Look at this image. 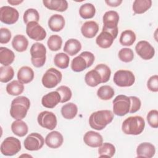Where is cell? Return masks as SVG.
I'll use <instances>...</instances> for the list:
<instances>
[{
    "label": "cell",
    "mask_w": 158,
    "mask_h": 158,
    "mask_svg": "<svg viewBox=\"0 0 158 158\" xmlns=\"http://www.w3.org/2000/svg\"><path fill=\"white\" fill-rule=\"evenodd\" d=\"M114 113L110 110H101L94 112L89 117V126L96 130H102L112 122Z\"/></svg>",
    "instance_id": "cell-1"
},
{
    "label": "cell",
    "mask_w": 158,
    "mask_h": 158,
    "mask_svg": "<svg viewBox=\"0 0 158 158\" xmlns=\"http://www.w3.org/2000/svg\"><path fill=\"white\" fill-rule=\"evenodd\" d=\"M30 107V99L23 96L14 99L10 104V114L15 120H22L27 114Z\"/></svg>",
    "instance_id": "cell-2"
},
{
    "label": "cell",
    "mask_w": 158,
    "mask_h": 158,
    "mask_svg": "<svg viewBox=\"0 0 158 158\" xmlns=\"http://www.w3.org/2000/svg\"><path fill=\"white\" fill-rule=\"evenodd\" d=\"M144 118L139 115L127 118L122 123V130L126 135H138L141 134L144 128Z\"/></svg>",
    "instance_id": "cell-3"
},
{
    "label": "cell",
    "mask_w": 158,
    "mask_h": 158,
    "mask_svg": "<svg viewBox=\"0 0 158 158\" xmlns=\"http://www.w3.org/2000/svg\"><path fill=\"white\" fill-rule=\"evenodd\" d=\"M94 59V56L92 52L83 51L73 59L71 62V69L75 72H82L93 65Z\"/></svg>",
    "instance_id": "cell-4"
},
{
    "label": "cell",
    "mask_w": 158,
    "mask_h": 158,
    "mask_svg": "<svg viewBox=\"0 0 158 158\" xmlns=\"http://www.w3.org/2000/svg\"><path fill=\"white\" fill-rule=\"evenodd\" d=\"M103 27L102 30L110 32L115 38L118 35V23L119 21L118 14L115 10H109L105 12L102 17Z\"/></svg>",
    "instance_id": "cell-5"
},
{
    "label": "cell",
    "mask_w": 158,
    "mask_h": 158,
    "mask_svg": "<svg viewBox=\"0 0 158 158\" xmlns=\"http://www.w3.org/2000/svg\"><path fill=\"white\" fill-rule=\"evenodd\" d=\"M31 62L33 65L36 68L43 67L46 59V49L44 44L35 43L30 48Z\"/></svg>",
    "instance_id": "cell-6"
},
{
    "label": "cell",
    "mask_w": 158,
    "mask_h": 158,
    "mask_svg": "<svg viewBox=\"0 0 158 158\" xmlns=\"http://www.w3.org/2000/svg\"><path fill=\"white\" fill-rule=\"evenodd\" d=\"M1 152L4 156H12L21 150V143L19 139L9 136L4 139L1 144Z\"/></svg>",
    "instance_id": "cell-7"
},
{
    "label": "cell",
    "mask_w": 158,
    "mask_h": 158,
    "mask_svg": "<svg viewBox=\"0 0 158 158\" xmlns=\"http://www.w3.org/2000/svg\"><path fill=\"white\" fill-rule=\"evenodd\" d=\"M113 113L118 116H123L130 111L131 102L130 98L125 95L117 96L113 100Z\"/></svg>",
    "instance_id": "cell-8"
},
{
    "label": "cell",
    "mask_w": 158,
    "mask_h": 158,
    "mask_svg": "<svg viewBox=\"0 0 158 158\" xmlns=\"http://www.w3.org/2000/svg\"><path fill=\"white\" fill-rule=\"evenodd\" d=\"M62 78V73L55 68H49L43 75L41 81L46 88H53L60 83Z\"/></svg>",
    "instance_id": "cell-9"
},
{
    "label": "cell",
    "mask_w": 158,
    "mask_h": 158,
    "mask_svg": "<svg viewBox=\"0 0 158 158\" xmlns=\"http://www.w3.org/2000/svg\"><path fill=\"white\" fill-rule=\"evenodd\" d=\"M114 83L120 87H128L132 86L135 81L133 73L127 70H118L114 75Z\"/></svg>",
    "instance_id": "cell-10"
},
{
    "label": "cell",
    "mask_w": 158,
    "mask_h": 158,
    "mask_svg": "<svg viewBox=\"0 0 158 158\" xmlns=\"http://www.w3.org/2000/svg\"><path fill=\"white\" fill-rule=\"evenodd\" d=\"M37 121L41 127L50 130H54L57 123L56 115L53 112L47 110L43 111L38 114Z\"/></svg>",
    "instance_id": "cell-11"
},
{
    "label": "cell",
    "mask_w": 158,
    "mask_h": 158,
    "mask_svg": "<svg viewBox=\"0 0 158 158\" xmlns=\"http://www.w3.org/2000/svg\"><path fill=\"white\" fill-rule=\"evenodd\" d=\"M24 147L28 151H38L42 148L44 144V138L38 133H31L25 139Z\"/></svg>",
    "instance_id": "cell-12"
},
{
    "label": "cell",
    "mask_w": 158,
    "mask_h": 158,
    "mask_svg": "<svg viewBox=\"0 0 158 158\" xmlns=\"http://www.w3.org/2000/svg\"><path fill=\"white\" fill-rule=\"evenodd\" d=\"M18 10L10 6H5L0 8V20L7 25L15 23L19 19Z\"/></svg>",
    "instance_id": "cell-13"
},
{
    "label": "cell",
    "mask_w": 158,
    "mask_h": 158,
    "mask_svg": "<svg viewBox=\"0 0 158 158\" xmlns=\"http://www.w3.org/2000/svg\"><path fill=\"white\" fill-rule=\"evenodd\" d=\"M26 33L30 38L35 41H42L46 37V30L38 22L28 23L26 26Z\"/></svg>",
    "instance_id": "cell-14"
},
{
    "label": "cell",
    "mask_w": 158,
    "mask_h": 158,
    "mask_svg": "<svg viewBox=\"0 0 158 158\" xmlns=\"http://www.w3.org/2000/svg\"><path fill=\"white\" fill-rule=\"evenodd\" d=\"M135 51L138 55L144 60L151 59L155 54V50L153 46L145 40L140 41L136 44Z\"/></svg>",
    "instance_id": "cell-15"
},
{
    "label": "cell",
    "mask_w": 158,
    "mask_h": 158,
    "mask_svg": "<svg viewBox=\"0 0 158 158\" xmlns=\"http://www.w3.org/2000/svg\"><path fill=\"white\" fill-rule=\"evenodd\" d=\"M84 143L91 148H99L103 143L102 136L94 131H87L83 136Z\"/></svg>",
    "instance_id": "cell-16"
},
{
    "label": "cell",
    "mask_w": 158,
    "mask_h": 158,
    "mask_svg": "<svg viewBox=\"0 0 158 158\" xmlns=\"http://www.w3.org/2000/svg\"><path fill=\"white\" fill-rule=\"evenodd\" d=\"M64 142L62 135L57 131L49 133L45 138V144L50 148L57 149L62 146Z\"/></svg>",
    "instance_id": "cell-17"
},
{
    "label": "cell",
    "mask_w": 158,
    "mask_h": 158,
    "mask_svg": "<svg viewBox=\"0 0 158 158\" xmlns=\"http://www.w3.org/2000/svg\"><path fill=\"white\" fill-rule=\"evenodd\" d=\"M60 94L57 91H54L43 96L41 99V104L44 107L52 109L60 102Z\"/></svg>",
    "instance_id": "cell-18"
},
{
    "label": "cell",
    "mask_w": 158,
    "mask_h": 158,
    "mask_svg": "<svg viewBox=\"0 0 158 158\" xmlns=\"http://www.w3.org/2000/svg\"><path fill=\"white\" fill-rule=\"evenodd\" d=\"M156 152L155 146L148 142H144L140 143L136 149V154L138 157H145L151 158Z\"/></svg>",
    "instance_id": "cell-19"
},
{
    "label": "cell",
    "mask_w": 158,
    "mask_h": 158,
    "mask_svg": "<svg viewBox=\"0 0 158 158\" xmlns=\"http://www.w3.org/2000/svg\"><path fill=\"white\" fill-rule=\"evenodd\" d=\"M115 39L114 36L110 32L102 30L100 34L97 36L96 43L99 47L102 49H106L112 46Z\"/></svg>",
    "instance_id": "cell-20"
},
{
    "label": "cell",
    "mask_w": 158,
    "mask_h": 158,
    "mask_svg": "<svg viewBox=\"0 0 158 158\" xmlns=\"http://www.w3.org/2000/svg\"><path fill=\"white\" fill-rule=\"evenodd\" d=\"M99 31V25L94 21L90 20L85 22L81 27L82 35L87 38H93Z\"/></svg>",
    "instance_id": "cell-21"
},
{
    "label": "cell",
    "mask_w": 158,
    "mask_h": 158,
    "mask_svg": "<svg viewBox=\"0 0 158 158\" xmlns=\"http://www.w3.org/2000/svg\"><path fill=\"white\" fill-rule=\"evenodd\" d=\"M43 3L46 8L51 10L64 12L68 8L66 0H43Z\"/></svg>",
    "instance_id": "cell-22"
},
{
    "label": "cell",
    "mask_w": 158,
    "mask_h": 158,
    "mask_svg": "<svg viewBox=\"0 0 158 158\" xmlns=\"http://www.w3.org/2000/svg\"><path fill=\"white\" fill-rule=\"evenodd\" d=\"M34 72L28 66L20 67L17 72V79L23 84H27L31 82L34 78Z\"/></svg>",
    "instance_id": "cell-23"
},
{
    "label": "cell",
    "mask_w": 158,
    "mask_h": 158,
    "mask_svg": "<svg viewBox=\"0 0 158 158\" xmlns=\"http://www.w3.org/2000/svg\"><path fill=\"white\" fill-rule=\"evenodd\" d=\"M48 26L52 31H60L65 26V19L62 15L54 14L48 20Z\"/></svg>",
    "instance_id": "cell-24"
},
{
    "label": "cell",
    "mask_w": 158,
    "mask_h": 158,
    "mask_svg": "<svg viewBox=\"0 0 158 158\" xmlns=\"http://www.w3.org/2000/svg\"><path fill=\"white\" fill-rule=\"evenodd\" d=\"M81 49V43L77 39L71 38L65 42L63 50L67 54L73 56L79 52Z\"/></svg>",
    "instance_id": "cell-25"
},
{
    "label": "cell",
    "mask_w": 158,
    "mask_h": 158,
    "mask_svg": "<svg viewBox=\"0 0 158 158\" xmlns=\"http://www.w3.org/2000/svg\"><path fill=\"white\" fill-rule=\"evenodd\" d=\"M85 81L89 86L95 87L102 83V78L99 73L94 69L86 73Z\"/></svg>",
    "instance_id": "cell-26"
},
{
    "label": "cell",
    "mask_w": 158,
    "mask_h": 158,
    "mask_svg": "<svg viewBox=\"0 0 158 158\" xmlns=\"http://www.w3.org/2000/svg\"><path fill=\"white\" fill-rule=\"evenodd\" d=\"M12 45L15 51L22 52L27 50L28 46V41L25 36L17 35L12 41Z\"/></svg>",
    "instance_id": "cell-27"
},
{
    "label": "cell",
    "mask_w": 158,
    "mask_h": 158,
    "mask_svg": "<svg viewBox=\"0 0 158 158\" xmlns=\"http://www.w3.org/2000/svg\"><path fill=\"white\" fill-rule=\"evenodd\" d=\"M15 59L14 52L6 47L0 48V63L3 66L10 65Z\"/></svg>",
    "instance_id": "cell-28"
},
{
    "label": "cell",
    "mask_w": 158,
    "mask_h": 158,
    "mask_svg": "<svg viewBox=\"0 0 158 158\" xmlns=\"http://www.w3.org/2000/svg\"><path fill=\"white\" fill-rule=\"evenodd\" d=\"M11 130L14 134L19 137L26 135L28 131V125L22 120H16L11 125Z\"/></svg>",
    "instance_id": "cell-29"
},
{
    "label": "cell",
    "mask_w": 158,
    "mask_h": 158,
    "mask_svg": "<svg viewBox=\"0 0 158 158\" xmlns=\"http://www.w3.org/2000/svg\"><path fill=\"white\" fill-rule=\"evenodd\" d=\"M61 114L62 117L65 119H72L77 114L78 107L77 106L73 103L69 102L64 104L61 108Z\"/></svg>",
    "instance_id": "cell-30"
},
{
    "label": "cell",
    "mask_w": 158,
    "mask_h": 158,
    "mask_svg": "<svg viewBox=\"0 0 158 158\" xmlns=\"http://www.w3.org/2000/svg\"><path fill=\"white\" fill-rule=\"evenodd\" d=\"M152 1L151 0H135L133 3V10L135 14H141L146 12L151 8Z\"/></svg>",
    "instance_id": "cell-31"
},
{
    "label": "cell",
    "mask_w": 158,
    "mask_h": 158,
    "mask_svg": "<svg viewBox=\"0 0 158 158\" xmlns=\"http://www.w3.org/2000/svg\"><path fill=\"white\" fill-rule=\"evenodd\" d=\"M24 90L23 84L19 80H14L6 86L7 93L12 96H19L23 93Z\"/></svg>",
    "instance_id": "cell-32"
},
{
    "label": "cell",
    "mask_w": 158,
    "mask_h": 158,
    "mask_svg": "<svg viewBox=\"0 0 158 158\" xmlns=\"http://www.w3.org/2000/svg\"><path fill=\"white\" fill-rule=\"evenodd\" d=\"M96 13L94 6L91 3H85L82 4L79 9V14L84 19L93 18Z\"/></svg>",
    "instance_id": "cell-33"
},
{
    "label": "cell",
    "mask_w": 158,
    "mask_h": 158,
    "mask_svg": "<svg viewBox=\"0 0 158 158\" xmlns=\"http://www.w3.org/2000/svg\"><path fill=\"white\" fill-rule=\"evenodd\" d=\"M136 41V35L131 30H126L122 32L120 37V43L122 46H131Z\"/></svg>",
    "instance_id": "cell-34"
},
{
    "label": "cell",
    "mask_w": 158,
    "mask_h": 158,
    "mask_svg": "<svg viewBox=\"0 0 158 158\" xmlns=\"http://www.w3.org/2000/svg\"><path fill=\"white\" fill-rule=\"evenodd\" d=\"M115 153V146L110 143H104L99 147L98 154L99 157H112Z\"/></svg>",
    "instance_id": "cell-35"
},
{
    "label": "cell",
    "mask_w": 158,
    "mask_h": 158,
    "mask_svg": "<svg viewBox=\"0 0 158 158\" xmlns=\"http://www.w3.org/2000/svg\"><path fill=\"white\" fill-rule=\"evenodd\" d=\"M114 94V89L109 85L102 86L97 91V96L102 100H109L113 98Z\"/></svg>",
    "instance_id": "cell-36"
},
{
    "label": "cell",
    "mask_w": 158,
    "mask_h": 158,
    "mask_svg": "<svg viewBox=\"0 0 158 158\" xmlns=\"http://www.w3.org/2000/svg\"><path fill=\"white\" fill-rule=\"evenodd\" d=\"M70 58L69 56L64 52H59L56 54L54 59V62L56 66L59 69H65L69 67Z\"/></svg>",
    "instance_id": "cell-37"
},
{
    "label": "cell",
    "mask_w": 158,
    "mask_h": 158,
    "mask_svg": "<svg viewBox=\"0 0 158 158\" xmlns=\"http://www.w3.org/2000/svg\"><path fill=\"white\" fill-rule=\"evenodd\" d=\"M14 76L13 68L9 66H2L0 67V81L7 83L11 80Z\"/></svg>",
    "instance_id": "cell-38"
},
{
    "label": "cell",
    "mask_w": 158,
    "mask_h": 158,
    "mask_svg": "<svg viewBox=\"0 0 158 158\" xmlns=\"http://www.w3.org/2000/svg\"><path fill=\"white\" fill-rule=\"evenodd\" d=\"M47 44L51 51H57L62 47V39L59 35H52L48 38Z\"/></svg>",
    "instance_id": "cell-39"
},
{
    "label": "cell",
    "mask_w": 158,
    "mask_h": 158,
    "mask_svg": "<svg viewBox=\"0 0 158 158\" xmlns=\"http://www.w3.org/2000/svg\"><path fill=\"white\" fill-rule=\"evenodd\" d=\"M23 19L26 25L31 22H38L40 20V14L35 9L30 8L25 11L23 15Z\"/></svg>",
    "instance_id": "cell-40"
},
{
    "label": "cell",
    "mask_w": 158,
    "mask_h": 158,
    "mask_svg": "<svg viewBox=\"0 0 158 158\" xmlns=\"http://www.w3.org/2000/svg\"><path fill=\"white\" fill-rule=\"evenodd\" d=\"M94 69L96 70L101 75L102 78V83H104L109 80L111 75V70L107 65L99 64L95 67Z\"/></svg>",
    "instance_id": "cell-41"
},
{
    "label": "cell",
    "mask_w": 158,
    "mask_h": 158,
    "mask_svg": "<svg viewBox=\"0 0 158 158\" xmlns=\"http://www.w3.org/2000/svg\"><path fill=\"white\" fill-rule=\"evenodd\" d=\"M118 56L121 61L123 62H130L133 60L134 53L131 49L125 48L118 51Z\"/></svg>",
    "instance_id": "cell-42"
},
{
    "label": "cell",
    "mask_w": 158,
    "mask_h": 158,
    "mask_svg": "<svg viewBox=\"0 0 158 158\" xmlns=\"http://www.w3.org/2000/svg\"><path fill=\"white\" fill-rule=\"evenodd\" d=\"M56 91L60 94L61 97V103H64L69 101L72 96L71 89L67 86L62 85L56 89Z\"/></svg>",
    "instance_id": "cell-43"
},
{
    "label": "cell",
    "mask_w": 158,
    "mask_h": 158,
    "mask_svg": "<svg viewBox=\"0 0 158 158\" xmlns=\"http://www.w3.org/2000/svg\"><path fill=\"white\" fill-rule=\"evenodd\" d=\"M147 121L149 125L154 128L158 127V111L156 109L150 110L147 114Z\"/></svg>",
    "instance_id": "cell-44"
},
{
    "label": "cell",
    "mask_w": 158,
    "mask_h": 158,
    "mask_svg": "<svg viewBox=\"0 0 158 158\" xmlns=\"http://www.w3.org/2000/svg\"><path fill=\"white\" fill-rule=\"evenodd\" d=\"M130 99L131 102L130 109V113H135L138 111L141 106V102L139 98L136 96H130Z\"/></svg>",
    "instance_id": "cell-45"
},
{
    "label": "cell",
    "mask_w": 158,
    "mask_h": 158,
    "mask_svg": "<svg viewBox=\"0 0 158 158\" xmlns=\"http://www.w3.org/2000/svg\"><path fill=\"white\" fill-rule=\"evenodd\" d=\"M148 88L152 92L158 91V76L154 75L151 76L147 81Z\"/></svg>",
    "instance_id": "cell-46"
},
{
    "label": "cell",
    "mask_w": 158,
    "mask_h": 158,
    "mask_svg": "<svg viewBox=\"0 0 158 158\" xmlns=\"http://www.w3.org/2000/svg\"><path fill=\"white\" fill-rule=\"evenodd\" d=\"M12 35L10 31L7 28H1L0 29V43L6 44L9 42Z\"/></svg>",
    "instance_id": "cell-47"
},
{
    "label": "cell",
    "mask_w": 158,
    "mask_h": 158,
    "mask_svg": "<svg viewBox=\"0 0 158 158\" xmlns=\"http://www.w3.org/2000/svg\"><path fill=\"white\" fill-rule=\"evenodd\" d=\"M105 2L108 6L114 7L119 6L122 3V0H106Z\"/></svg>",
    "instance_id": "cell-48"
},
{
    "label": "cell",
    "mask_w": 158,
    "mask_h": 158,
    "mask_svg": "<svg viewBox=\"0 0 158 158\" xmlns=\"http://www.w3.org/2000/svg\"><path fill=\"white\" fill-rule=\"evenodd\" d=\"M23 2V0H8L7 2L13 6H17Z\"/></svg>",
    "instance_id": "cell-49"
}]
</instances>
